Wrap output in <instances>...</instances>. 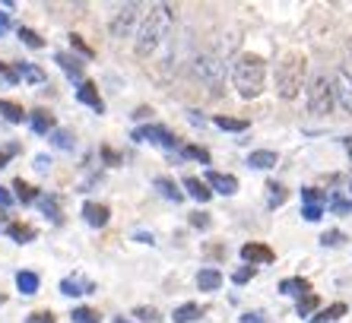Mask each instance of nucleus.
<instances>
[{
    "instance_id": "f257e3e1",
    "label": "nucleus",
    "mask_w": 352,
    "mask_h": 323,
    "mask_svg": "<svg viewBox=\"0 0 352 323\" xmlns=\"http://www.w3.org/2000/svg\"><path fill=\"white\" fill-rule=\"evenodd\" d=\"M172 19H175V13H172L168 3H156V7L149 10L146 16H143V23H140V29H137V41H133L137 57H149L153 51L159 48V41L165 38Z\"/></svg>"
},
{
    "instance_id": "f03ea898",
    "label": "nucleus",
    "mask_w": 352,
    "mask_h": 323,
    "mask_svg": "<svg viewBox=\"0 0 352 323\" xmlns=\"http://www.w3.org/2000/svg\"><path fill=\"white\" fill-rule=\"evenodd\" d=\"M232 82L241 98H257L267 82V60L261 54H238L232 64Z\"/></svg>"
},
{
    "instance_id": "7ed1b4c3",
    "label": "nucleus",
    "mask_w": 352,
    "mask_h": 323,
    "mask_svg": "<svg viewBox=\"0 0 352 323\" xmlns=\"http://www.w3.org/2000/svg\"><path fill=\"white\" fill-rule=\"evenodd\" d=\"M305 73H308V57L302 51L283 54V60L276 64V96L286 98V102L298 98V92L305 86Z\"/></svg>"
},
{
    "instance_id": "20e7f679",
    "label": "nucleus",
    "mask_w": 352,
    "mask_h": 323,
    "mask_svg": "<svg viewBox=\"0 0 352 323\" xmlns=\"http://www.w3.org/2000/svg\"><path fill=\"white\" fill-rule=\"evenodd\" d=\"M336 105V86H333V76L327 73H318L311 82H308V114L314 118H327Z\"/></svg>"
},
{
    "instance_id": "39448f33",
    "label": "nucleus",
    "mask_w": 352,
    "mask_h": 323,
    "mask_svg": "<svg viewBox=\"0 0 352 323\" xmlns=\"http://www.w3.org/2000/svg\"><path fill=\"white\" fill-rule=\"evenodd\" d=\"M194 73L197 80L206 86V92L213 98H222L226 96V64H222L216 54H200L194 60Z\"/></svg>"
},
{
    "instance_id": "423d86ee",
    "label": "nucleus",
    "mask_w": 352,
    "mask_h": 323,
    "mask_svg": "<svg viewBox=\"0 0 352 323\" xmlns=\"http://www.w3.org/2000/svg\"><path fill=\"white\" fill-rule=\"evenodd\" d=\"M131 140H137V143H156L162 149H178V137L168 127H162V124H146V127L133 130Z\"/></svg>"
},
{
    "instance_id": "0eeeda50",
    "label": "nucleus",
    "mask_w": 352,
    "mask_h": 323,
    "mask_svg": "<svg viewBox=\"0 0 352 323\" xmlns=\"http://www.w3.org/2000/svg\"><path fill=\"white\" fill-rule=\"evenodd\" d=\"M137 19H140V7H137V3H124L115 16H111L108 29H111V35H115V38H127V35L133 32Z\"/></svg>"
},
{
    "instance_id": "6e6552de",
    "label": "nucleus",
    "mask_w": 352,
    "mask_h": 323,
    "mask_svg": "<svg viewBox=\"0 0 352 323\" xmlns=\"http://www.w3.org/2000/svg\"><path fill=\"white\" fill-rule=\"evenodd\" d=\"M241 260H245L248 267H267V263H273V260H276V254H273L270 244L248 241V244H241Z\"/></svg>"
},
{
    "instance_id": "1a4fd4ad",
    "label": "nucleus",
    "mask_w": 352,
    "mask_h": 323,
    "mask_svg": "<svg viewBox=\"0 0 352 323\" xmlns=\"http://www.w3.org/2000/svg\"><path fill=\"white\" fill-rule=\"evenodd\" d=\"M206 187H213V194L235 197L238 194V178L235 175H222V171H206Z\"/></svg>"
},
{
    "instance_id": "9d476101",
    "label": "nucleus",
    "mask_w": 352,
    "mask_h": 323,
    "mask_svg": "<svg viewBox=\"0 0 352 323\" xmlns=\"http://www.w3.org/2000/svg\"><path fill=\"white\" fill-rule=\"evenodd\" d=\"M82 219H86V225L92 228H105L111 222V210H108L105 203H82Z\"/></svg>"
},
{
    "instance_id": "9b49d317",
    "label": "nucleus",
    "mask_w": 352,
    "mask_h": 323,
    "mask_svg": "<svg viewBox=\"0 0 352 323\" xmlns=\"http://www.w3.org/2000/svg\"><path fill=\"white\" fill-rule=\"evenodd\" d=\"M76 102H82V105H89L96 114H105V102H102V96H98V86L89 80L80 82V89H76Z\"/></svg>"
},
{
    "instance_id": "f8f14e48",
    "label": "nucleus",
    "mask_w": 352,
    "mask_h": 323,
    "mask_svg": "<svg viewBox=\"0 0 352 323\" xmlns=\"http://www.w3.org/2000/svg\"><path fill=\"white\" fill-rule=\"evenodd\" d=\"M54 64H60V70L70 76V80H76V82H82V73H86V64H82V57H76V54H64V51H58L54 54Z\"/></svg>"
},
{
    "instance_id": "ddd939ff",
    "label": "nucleus",
    "mask_w": 352,
    "mask_h": 323,
    "mask_svg": "<svg viewBox=\"0 0 352 323\" xmlns=\"http://www.w3.org/2000/svg\"><path fill=\"white\" fill-rule=\"evenodd\" d=\"M333 86H336V102H340V105L352 114V76L346 70H340L333 76Z\"/></svg>"
},
{
    "instance_id": "4468645a",
    "label": "nucleus",
    "mask_w": 352,
    "mask_h": 323,
    "mask_svg": "<svg viewBox=\"0 0 352 323\" xmlns=\"http://www.w3.org/2000/svg\"><path fill=\"white\" fill-rule=\"evenodd\" d=\"M276 162H279V155L273 149H254V153L248 155V168L270 171V168H276Z\"/></svg>"
},
{
    "instance_id": "2eb2a0df",
    "label": "nucleus",
    "mask_w": 352,
    "mask_h": 323,
    "mask_svg": "<svg viewBox=\"0 0 352 323\" xmlns=\"http://www.w3.org/2000/svg\"><path fill=\"white\" fill-rule=\"evenodd\" d=\"M279 291L283 295H295V298H305V295H311V282L305 276H289V279L279 282Z\"/></svg>"
},
{
    "instance_id": "dca6fc26",
    "label": "nucleus",
    "mask_w": 352,
    "mask_h": 323,
    "mask_svg": "<svg viewBox=\"0 0 352 323\" xmlns=\"http://www.w3.org/2000/svg\"><path fill=\"white\" fill-rule=\"evenodd\" d=\"M89 291H96V285L89 282V279H80V276H67V279H60V295H89Z\"/></svg>"
},
{
    "instance_id": "f3484780",
    "label": "nucleus",
    "mask_w": 352,
    "mask_h": 323,
    "mask_svg": "<svg viewBox=\"0 0 352 323\" xmlns=\"http://www.w3.org/2000/svg\"><path fill=\"white\" fill-rule=\"evenodd\" d=\"M219 285H222V273L216 267H204L197 273V289L200 291H219Z\"/></svg>"
},
{
    "instance_id": "a211bd4d",
    "label": "nucleus",
    "mask_w": 352,
    "mask_h": 323,
    "mask_svg": "<svg viewBox=\"0 0 352 323\" xmlns=\"http://www.w3.org/2000/svg\"><path fill=\"white\" fill-rule=\"evenodd\" d=\"M184 190H188V197H194L197 203H210V197H213V190L206 187V181L194 178V175H188V178H184Z\"/></svg>"
},
{
    "instance_id": "6ab92c4d",
    "label": "nucleus",
    "mask_w": 352,
    "mask_h": 323,
    "mask_svg": "<svg viewBox=\"0 0 352 323\" xmlns=\"http://www.w3.org/2000/svg\"><path fill=\"white\" fill-rule=\"evenodd\" d=\"M29 124H32L35 133H54V114L45 111V108H35L32 118H29Z\"/></svg>"
},
{
    "instance_id": "aec40b11",
    "label": "nucleus",
    "mask_w": 352,
    "mask_h": 323,
    "mask_svg": "<svg viewBox=\"0 0 352 323\" xmlns=\"http://www.w3.org/2000/svg\"><path fill=\"white\" fill-rule=\"evenodd\" d=\"M16 67V73H19V80H25V82H45L48 80V73L41 70V67H35V64H29V60H19V64H13Z\"/></svg>"
},
{
    "instance_id": "412c9836",
    "label": "nucleus",
    "mask_w": 352,
    "mask_h": 323,
    "mask_svg": "<svg viewBox=\"0 0 352 323\" xmlns=\"http://www.w3.org/2000/svg\"><path fill=\"white\" fill-rule=\"evenodd\" d=\"M7 234L13 238L16 244H29V241H35L38 238V232H35L32 225H25V222H10L7 225Z\"/></svg>"
},
{
    "instance_id": "4be33fe9",
    "label": "nucleus",
    "mask_w": 352,
    "mask_h": 323,
    "mask_svg": "<svg viewBox=\"0 0 352 323\" xmlns=\"http://www.w3.org/2000/svg\"><path fill=\"white\" fill-rule=\"evenodd\" d=\"M200 317H204V307L194 304V301H188V304L175 307L172 320H175V323H194V320H200Z\"/></svg>"
},
{
    "instance_id": "5701e85b",
    "label": "nucleus",
    "mask_w": 352,
    "mask_h": 323,
    "mask_svg": "<svg viewBox=\"0 0 352 323\" xmlns=\"http://www.w3.org/2000/svg\"><path fill=\"white\" fill-rule=\"evenodd\" d=\"M0 118L10 124H23L25 121V111L19 102H10V98H0Z\"/></svg>"
},
{
    "instance_id": "b1692460",
    "label": "nucleus",
    "mask_w": 352,
    "mask_h": 323,
    "mask_svg": "<svg viewBox=\"0 0 352 323\" xmlns=\"http://www.w3.org/2000/svg\"><path fill=\"white\" fill-rule=\"evenodd\" d=\"M38 285H41L38 273H32V269H19V273H16V289L23 291V295H35V291H38Z\"/></svg>"
},
{
    "instance_id": "393cba45",
    "label": "nucleus",
    "mask_w": 352,
    "mask_h": 323,
    "mask_svg": "<svg viewBox=\"0 0 352 323\" xmlns=\"http://www.w3.org/2000/svg\"><path fill=\"white\" fill-rule=\"evenodd\" d=\"M13 190H16V200L23 203V206H32V203H38V197H41L38 190H35L32 184H25L23 178H16V181H13Z\"/></svg>"
},
{
    "instance_id": "a878e982",
    "label": "nucleus",
    "mask_w": 352,
    "mask_h": 323,
    "mask_svg": "<svg viewBox=\"0 0 352 323\" xmlns=\"http://www.w3.org/2000/svg\"><path fill=\"white\" fill-rule=\"evenodd\" d=\"M289 200V190L283 184H276V181H267V206L270 210H279L283 203Z\"/></svg>"
},
{
    "instance_id": "bb28decb",
    "label": "nucleus",
    "mask_w": 352,
    "mask_h": 323,
    "mask_svg": "<svg viewBox=\"0 0 352 323\" xmlns=\"http://www.w3.org/2000/svg\"><path fill=\"white\" fill-rule=\"evenodd\" d=\"M346 311H349V307H346L343 301H336V304L318 311V317H311V323H333V320H340V317H346Z\"/></svg>"
},
{
    "instance_id": "cd10ccee",
    "label": "nucleus",
    "mask_w": 352,
    "mask_h": 323,
    "mask_svg": "<svg viewBox=\"0 0 352 323\" xmlns=\"http://www.w3.org/2000/svg\"><path fill=\"white\" fill-rule=\"evenodd\" d=\"M156 190L165 197V200H172V203L184 200V190H178V184H175L172 178H156Z\"/></svg>"
},
{
    "instance_id": "c85d7f7f",
    "label": "nucleus",
    "mask_w": 352,
    "mask_h": 323,
    "mask_svg": "<svg viewBox=\"0 0 352 323\" xmlns=\"http://www.w3.org/2000/svg\"><path fill=\"white\" fill-rule=\"evenodd\" d=\"M213 124L219 130H232V133H241V130H248V121L245 118H229V114H216Z\"/></svg>"
},
{
    "instance_id": "c756f323",
    "label": "nucleus",
    "mask_w": 352,
    "mask_h": 323,
    "mask_svg": "<svg viewBox=\"0 0 352 323\" xmlns=\"http://www.w3.org/2000/svg\"><path fill=\"white\" fill-rule=\"evenodd\" d=\"M318 307H320V298L311 291V295H305V298H298V304H295V314H298V317H311L314 311H318Z\"/></svg>"
},
{
    "instance_id": "7c9ffc66",
    "label": "nucleus",
    "mask_w": 352,
    "mask_h": 323,
    "mask_svg": "<svg viewBox=\"0 0 352 323\" xmlns=\"http://www.w3.org/2000/svg\"><path fill=\"white\" fill-rule=\"evenodd\" d=\"M16 35H19V38H23V45H25V48H35V51H38V48H45V38H41L38 32H32L29 25H19V29H16Z\"/></svg>"
},
{
    "instance_id": "2f4dec72",
    "label": "nucleus",
    "mask_w": 352,
    "mask_h": 323,
    "mask_svg": "<svg viewBox=\"0 0 352 323\" xmlns=\"http://www.w3.org/2000/svg\"><path fill=\"white\" fill-rule=\"evenodd\" d=\"M38 206H41V212H45L51 222H64V216H60V206H58V200H54V197H38Z\"/></svg>"
},
{
    "instance_id": "473e14b6",
    "label": "nucleus",
    "mask_w": 352,
    "mask_h": 323,
    "mask_svg": "<svg viewBox=\"0 0 352 323\" xmlns=\"http://www.w3.org/2000/svg\"><path fill=\"white\" fill-rule=\"evenodd\" d=\"M70 320L74 323H102V317H98V311H92V307H74Z\"/></svg>"
},
{
    "instance_id": "72a5a7b5",
    "label": "nucleus",
    "mask_w": 352,
    "mask_h": 323,
    "mask_svg": "<svg viewBox=\"0 0 352 323\" xmlns=\"http://www.w3.org/2000/svg\"><path fill=\"white\" fill-rule=\"evenodd\" d=\"M51 146L54 149H74V133L70 130H54L51 133Z\"/></svg>"
},
{
    "instance_id": "f704fd0d",
    "label": "nucleus",
    "mask_w": 352,
    "mask_h": 323,
    "mask_svg": "<svg viewBox=\"0 0 352 323\" xmlns=\"http://www.w3.org/2000/svg\"><path fill=\"white\" fill-rule=\"evenodd\" d=\"M330 212H333V216H349V212H352V200L333 194V197H330Z\"/></svg>"
},
{
    "instance_id": "c9c22d12",
    "label": "nucleus",
    "mask_w": 352,
    "mask_h": 323,
    "mask_svg": "<svg viewBox=\"0 0 352 323\" xmlns=\"http://www.w3.org/2000/svg\"><path fill=\"white\" fill-rule=\"evenodd\" d=\"M320 244H324V247H340V244H346V232H340V228H330V232L320 234Z\"/></svg>"
},
{
    "instance_id": "e433bc0d",
    "label": "nucleus",
    "mask_w": 352,
    "mask_h": 323,
    "mask_svg": "<svg viewBox=\"0 0 352 323\" xmlns=\"http://www.w3.org/2000/svg\"><path fill=\"white\" fill-rule=\"evenodd\" d=\"M133 317H137V320H143V323H159V311H156V307H149V304L133 307Z\"/></svg>"
},
{
    "instance_id": "4c0bfd02",
    "label": "nucleus",
    "mask_w": 352,
    "mask_h": 323,
    "mask_svg": "<svg viewBox=\"0 0 352 323\" xmlns=\"http://www.w3.org/2000/svg\"><path fill=\"white\" fill-rule=\"evenodd\" d=\"M181 155H184V159H197V162H204V165H210V153H206L204 146H184Z\"/></svg>"
},
{
    "instance_id": "58836bf2",
    "label": "nucleus",
    "mask_w": 352,
    "mask_h": 323,
    "mask_svg": "<svg viewBox=\"0 0 352 323\" xmlns=\"http://www.w3.org/2000/svg\"><path fill=\"white\" fill-rule=\"evenodd\" d=\"M302 203L305 206H320V203H324V194H320L318 187H302Z\"/></svg>"
},
{
    "instance_id": "ea45409f",
    "label": "nucleus",
    "mask_w": 352,
    "mask_h": 323,
    "mask_svg": "<svg viewBox=\"0 0 352 323\" xmlns=\"http://www.w3.org/2000/svg\"><path fill=\"white\" fill-rule=\"evenodd\" d=\"M257 276V267H238L235 273H232V282L235 285H245V282H251Z\"/></svg>"
},
{
    "instance_id": "a19ab883",
    "label": "nucleus",
    "mask_w": 352,
    "mask_h": 323,
    "mask_svg": "<svg viewBox=\"0 0 352 323\" xmlns=\"http://www.w3.org/2000/svg\"><path fill=\"white\" fill-rule=\"evenodd\" d=\"M0 82H7V86H16V82H19V73H16V67L0 64Z\"/></svg>"
},
{
    "instance_id": "79ce46f5",
    "label": "nucleus",
    "mask_w": 352,
    "mask_h": 323,
    "mask_svg": "<svg viewBox=\"0 0 352 323\" xmlns=\"http://www.w3.org/2000/svg\"><path fill=\"white\" fill-rule=\"evenodd\" d=\"M190 225L200 228V232H206V228L213 225V219L206 216V212H190Z\"/></svg>"
},
{
    "instance_id": "37998d69",
    "label": "nucleus",
    "mask_w": 352,
    "mask_h": 323,
    "mask_svg": "<svg viewBox=\"0 0 352 323\" xmlns=\"http://www.w3.org/2000/svg\"><path fill=\"white\" fill-rule=\"evenodd\" d=\"M70 45H74V48H76V51H80V54H82V57H92V54H96V51H92V48H89V45H86V41H82V35H76V32H74V35H70Z\"/></svg>"
},
{
    "instance_id": "c03bdc74",
    "label": "nucleus",
    "mask_w": 352,
    "mask_h": 323,
    "mask_svg": "<svg viewBox=\"0 0 352 323\" xmlns=\"http://www.w3.org/2000/svg\"><path fill=\"white\" fill-rule=\"evenodd\" d=\"M320 216H324V206H302L305 222H320Z\"/></svg>"
},
{
    "instance_id": "a18cd8bd",
    "label": "nucleus",
    "mask_w": 352,
    "mask_h": 323,
    "mask_svg": "<svg viewBox=\"0 0 352 323\" xmlns=\"http://www.w3.org/2000/svg\"><path fill=\"white\" fill-rule=\"evenodd\" d=\"M29 323H54V314L51 311H35V314H29Z\"/></svg>"
},
{
    "instance_id": "49530a36",
    "label": "nucleus",
    "mask_w": 352,
    "mask_h": 323,
    "mask_svg": "<svg viewBox=\"0 0 352 323\" xmlns=\"http://www.w3.org/2000/svg\"><path fill=\"white\" fill-rule=\"evenodd\" d=\"M241 323H270V320L261 311H248V314H241Z\"/></svg>"
},
{
    "instance_id": "de8ad7c7",
    "label": "nucleus",
    "mask_w": 352,
    "mask_h": 323,
    "mask_svg": "<svg viewBox=\"0 0 352 323\" xmlns=\"http://www.w3.org/2000/svg\"><path fill=\"white\" fill-rule=\"evenodd\" d=\"M102 159H105L108 165H118V162H121V155H118L111 146H102Z\"/></svg>"
},
{
    "instance_id": "09e8293b",
    "label": "nucleus",
    "mask_w": 352,
    "mask_h": 323,
    "mask_svg": "<svg viewBox=\"0 0 352 323\" xmlns=\"http://www.w3.org/2000/svg\"><path fill=\"white\" fill-rule=\"evenodd\" d=\"M16 153H19V146H7V149H0V168L10 165V155H16Z\"/></svg>"
},
{
    "instance_id": "8fccbe9b",
    "label": "nucleus",
    "mask_w": 352,
    "mask_h": 323,
    "mask_svg": "<svg viewBox=\"0 0 352 323\" xmlns=\"http://www.w3.org/2000/svg\"><path fill=\"white\" fill-rule=\"evenodd\" d=\"M10 203H13V194H10L7 187H0V210H7Z\"/></svg>"
},
{
    "instance_id": "3c124183",
    "label": "nucleus",
    "mask_w": 352,
    "mask_h": 323,
    "mask_svg": "<svg viewBox=\"0 0 352 323\" xmlns=\"http://www.w3.org/2000/svg\"><path fill=\"white\" fill-rule=\"evenodd\" d=\"M10 29V13H3V10H0V35L7 32Z\"/></svg>"
},
{
    "instance_id": "603ef678",
    "label": "nucleus",
    "mask_w": 352,
    "mask_h": 323,
    "mask_svg": "<svg viewBox=\"0 0 352 323\" xmlns=\"http://www.w3.org/2000/svg\"><path fill=\"white\" fill-rule=\"evenodd\" d=\"M48 165H51L48 155H38V159H35V168H38V171H48Z\"/></svg>"
},
{
    "instance_id": "864d4df0",
    "label": "nucleus",
    "mask_w": 352,
    "mask_h": 323,
    "mask_svg": "<svg viewBox=\"0 0 352 323\" xmlns=\"http://www.w3.org/2000/svg\"><path fill=\"white\" fill-rule=\"evenodd\" d=\"M133 238H137V241H143V244H153V234H146V232H137Z\"/></svg>"
},
{
    "instance_id": "5fc2aeb1",
    "label": "nucleus",
    "mask_w": 352,
    "mask_h": 323,
    "mask_svg": "<svg viewBox=\"0 0 352 323\" xmlns=\"http://www.w3.org/2000/svg\"><path fill=\"white\" fill-rule=\"evenodd\" d=\"M149 114H153L149 108H137V111H133V118H149Z\"/></svg>"
},
{
    "instance_id": "6e6d98bb",
    "label": "nucleus",
    "mask_w": 352,
    "mask_h": 323,
    "mask_svg": "<svg viewBox=\"0 0 352 323\" xmlns=\"http://www.w3.org/2000/svg\"><path fill=\"white\" fill-rule=\"evenodd\" d=\"M343 146H346V153H349V159H352V137H343Z\"/></svg>"
},
{
    "instance_id": "4d7b16f0",
    "label": "nucleus",
    "mask_w": 352,
    "mask_h": 323,
    "mask_svg": "<svg viewBox=\"0 0 352 323\" xmlns=\"http://www.w3.org/2000/svg\"><path fill=\"white\" fill-rule=\"evenodd\" d=\"M115 323H131V320H124V317H118V320Z\"/></svg>"
},
{
    "instance_id": "13d9d810",
    "label": "nucleus",
    "mask_w": 352,
    "mask_h": 323,
    "mask_svg": "<svg viewBox=\"0 0 352 323\" xmlns=\"http://www.w3.org/2000/svg\"><path fill=\"white\" fill-rule=\"evenodd\" d=\"M3 219H7V212H3V210H0V222H3Z\"/></svg>"
},
{
    "instance_id": "bf43d9fd",
    "label": "nucleus",
    "mask_w": 352,
    "mask_h": 323,
    "mask_svg": "<svg viewBox=\"0 0 352 323\" xmlns=\"http://www.w3.org/2000/svg\"><path fill=\"white\" fill-rule=\"evenodd\" d=\"M3 301H7V295H0V304H3Z\"/></svg>"
}]
</instances>
